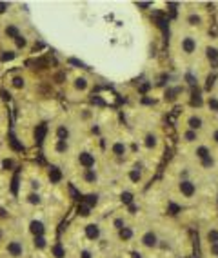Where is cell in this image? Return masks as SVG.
<instances>
[{"label":"cell","instance_id":"e0dca14e","mask_svg":"<svg viewBox=\"0 0 218 258\" xmlns=\"http://www.w3.org/2000/svg\"><path fill=\"white\" fill-rule=\"evenodd\" d=\"M127 178H129L131 184H140V182L144 180V175H142V171H140L138 167H135V169H129Z\"/></svg>","mask_w":218,"mask_h":258},{"label":"cell","instance_id":"f546056e","mask_svg":"<svg viewBox=\"0 0 218 258\" xmlns=\"http://www.w3.org/2000/svg\"><path fill=\"white\" fill-rule=\"evenodd\" d=\"M8 8H10V6L6 4V2H0V15L6 13V11H8Z\"/></svg>","mask_w":218,"mask_h":258},{"label":"cell","instance_id":"2e32d148","mask_svg":"<svg viewBox=\"0 0 218 258\" xmlns=\"http://www.w3.org/2000/svg\"><path fill=\"white\" fill-rule=\"evenodd\" d=\"M111 151H113V155H115V157L122 158V157H125V155H127V146H125L124 142H115V144H113Z\"/></svg>","mask_w":218,"mask_h":258},{"label":"cell","instance_id":"5b68a950","mask_svg":"<svg viewBox=\"0 0 218 258\" xmlns=\"http://www.w3.org/2000/svg\"><path fill=\"white\" fill-rule=\"evenodd\" d=\"M211 244H218V226H207L202 231V245H211Z\"/></svg>","mask_w":218,"mask_h":258},{"label":"cell","instance_id":"7a4b0ae2","mask_svg":"<svg viewBox=\"0 0 218 258\" xmlns=\"http://www.w3.org/2000/svg\"><path fill=\"white\" fill-rule=\"evenodd\" d=\"M0 253L4 258H28V242L19 235L0 236Z\"/></svg>","mask_w":218,"mask_h":258},{"label":"cell","instance_id":"f1b7e54d","mask_svg":"<svg viewBox=\"0 0 218 258\" xmlns=\"http://www.w3.org/2000/svg\"><path fill=\"white\" fill-rule=\"evenodd\" d=\"M107 258H129L127 254H124V253H113V254H109Z\"/></svg>","mask_w":218,"mask_h":258},{"label":"cell","instance_id":"5bb4252c","mask_svg":"<svg viewBox=\"0 0 218 258\" xmlns=\"http://www.w3.org/2000/svg\"><path fill=\"white\" fill-rule=\"evenodd\" d=\"M73 88L77 93H86L89 89V80L86 77H77L73 82Z\"/></svg>","mask_w":218,"mask_h":258},{"label":"cell","instance_id":"44dd1931","mask_svg":"<svg viewBox=\"0 0 218 258\" xmlns=\"http://www.w3.org/2000/svg\"><path fill=\"white\" fill-rule=\"evenodd\" d=\"M67 149H69V144H67V140H56V142H55V151L56 153L64 155V153H67Z\"/></svg>","mask_w":218,"mask_h":258},{"label":"cell","instance_id":"ba28073f","mask_svg":"<svg viewBox=\"0 0 218 258\" xmlns=\"http://www.w3.org/2000/svg\"><path fill=\"white\" fill-rule=\"evenodd\" d=\"M84 235H86V238H88L89 242H97V240H100V236H102V227L91 222V224H88V226L84 227Z\"/></svg>","mask_w":218,"mask_h":258},{"label":"cell","instance_id":"d4e9b609","mask_svg":"<svg viewBox=\"0 0 218 258\" xmlns=\"http://www.w3.org/2000/svg\"><path fill=\"white\" fill-rule=\"evenodd\" d=\"M56 137H58L56 140H67V137H69V129L65 127V125H60V127L56 129Z\"/></svg>","mask_w":218,"mask_h":258},{"label":"cell","instance_id":"4316f807","mask_svg":"<svg viewBox=\"0 0 218 258\" xmlns=\"http://www.w3.org/2000/svg\"><path fill=\"white\" fill-rule=\"evenodd\" d=\"M15 42H17V47H19V49H24V47L28 46V40H26V37H22V35H20Z\"/></svg>","mask_w":218,"mask_h":258},{"label":"cell","instance_id":"ffe728a7","mask_svg":"<svg viewBox=\"0 0 218 258\" xmlns=\"http://www.w3.org/2000/svg\"><path fill=\"white\" fill-rule=\"evenodd\" d=\"M182 140L186 144H193L198 140V133H196V131H191V129H186V131L182 133Z\"/></svg>","mask_w":218,"mask_h":258},{"label":"cell","instance_id":"cb8c5ba5","mask_svg":"<svg viewBox=\"0 0 218 258\" xmlns=\"http://www.w3.org/2000/svg\"><path fill=\"white\" fill-rule=\"evenodd\" d=\"M146 146H148L149 149H155L158 146V140H157V135L149 133L148 137H146Z\"/></svg>","mask_w":218,"mask_h":258},{"label":"cell","instance_id":"7402d4cb","mask_svg":"<svg viewBox=\"0 0 218 258\" xmlns=\"http://www.w3.org/2000/svg\"><path fill=\"white\" fill-rule=\"evenodd\" d=\"M214 166H216V158H214L213 155H211L209 158H205V160L200 162V167H202V169H213Z\"/></svg>","mask_w":218,"mask_h":258},{"label":"cell","instance_id":"30bf717a","mask_svg":"<svg viewBox=\"0 0 218 258\" xmlns=\"http://www.w3.org/2000/svg\"><path fill=\"white\" fill-rule=\"evenodd\" d=\"M29 233L31 236H46V224L42 220H31L29 222Z\"/></svg>","mask_w":218,"mask_h":258},{"label":"cell","instance_id":"52a82bcc","mask_svg":"<svg viewBox=\"0 0 218 258\" xmlns=\"http://www.w3.org/2000/svg\"><path fill=\"white\" fill-rule=\"evenodd\" d=\"M24 204L33 209H38L44 206V197L40 193H37V191H28V193L24 195Z\"/></svg>","mask_w":218,"mask_h":258},{"label":"cell","instance_id":"603a6c76","mask_svg":"<svg viewBox=\"0 0 218 258\" xmlns=\"http://www.w3.org/2000/svg\"><path fill=\"white\" fill-rule=\"evenodd\" d=\"M11 86H13L15 89H24L26 88V79H24V77H13V79H11Z\"/></svg>","mask_w":218,"mask_h":258},{"label":"cell","instance_id":"ac0fdd59","mask_svg":"<svg viewBox=\"0 0 218 258\" xmlns=\"http://www.w3.org/2000/svg\"><path fill=\"white\" fill-rule=\"evenodd\" d=\"M204 249V258H218V244L202 245Z\"/></svg>","mask_w":218,"mask_h":258},{"label":"cell","instance_id":"6da1fadb","mask_svg":"<svg viewBox=\"0 0 218 258\" xmlns=\"http://www.w3.org/2000/svg\"><path fill=\"white\" fill-rule=\"evenodd\" d=\"M135 242L144 254H155L164 247V240H162V236H160V231L155 226L138 227Z\"/></svg>","mask_w":218,"mask_h":258},{"label":"cell","instance_id":"3957f363","mask_svg":"<svg viewBox=\"0 0 218 258\" xmlns=\"http://www.w3.org/2000/svg\"><path fill=\"white\" fill-rule=\"evenodd\" d=\"M200 195V187L193 178H178L177 185H175V197H177L180 202L184 204H191L198 199Z\"/></svg>","mask_w":218,"mask_h":258},{"label":"cell","instance_id":"83f0119b","mask_svg":"<svg viewBox=\"0 0 218 258\" xmlns=\"http://www.w3.org/2000/svg\"><path fill=\"white\" fill-rule=\"evenodd\" d=\"M211 139H213V142L218 146V127H216V129H213V133H211Z\"/></svg>","mask_w":218,"mask_h":258},{"label":"cell","instance_id":"277c9868","mask_svg":"<svg viewBox=\"0 0 218 258\" xmlns=\"http://www.w3.org/2000/svg\"><path fill=\"white\" fill-rule=\"evenodd\" d=\"M98 180H100V176H98V171L95 169V167H89V169L80 171V182H82L84 185L93 187V185L98 184Z\"/></svg>","mask_w":218,"mask_h":258},{"label":"cell","instance_id":"7c38bea8","mask_svg":"<svg viewBox=\"0 0 218 258\" xmlns=\"http://www.w3.org/2000/svg\"><path fill=\"white\" fill-rule=\"evenodd\" d=\"M186 22L189 24L191 28H200V26L204 24V17H202L200 13H196V11H191V13L186 17Z\"/></svg>","mask_w":218,"mask_h":258},{"label":"cell","instance_id":"9c48e42d","mask_svg":"<svg viewBox=\"0 0 218 258\" xmlns=\"http://www.w3.org/2000/svg\"><path fill=\"white\" fill-rule=\"evenodd\" d=\"M186 125H187V129H191V131H202L204 129V125H205V122H204V118L200 115H189L187 116V120H186Z\"/></svg>","mask_w":218,"mask_h":258},{"label":"cell","instance_id":"4dcf8cb0","mask_svg":"<svg viewBox=\"0 0 218 258\" xmlns=\"http://www.w3.org/2000/svg\"><path fill=\"white\" fill-rule=\"evenodd\" d=\"M13 56H15V53L13 51H10V55H4V60H11Z\"/></svg>","mask_w":218,"mask_h":258},{"label":"cell","instance_id":"8fae6325","mask_svg":"<svg viewBox=\"0 0 218 258\" xmlns=\"http://www.w3.org/2000/svg\"><path fill=\"white\" fill-rule=\"evenodd\" d=\"M79 164L82 166V169H89V167H95V164H97V158H95V155H91V153H80L79 157Z\"/></svg>","mask_w":218,"mask_h":258},{"label":"cell","instance_id":"8992f818","mask_svg":"<svg viewBox=\"0 0 218 258\" xmlns=\"http://www.w3.org/2000/svg\"><path fill=\"white\" fill-rule=\"evenodd\" d=\"M196 49H198V42H196L195 37H191V35H187V37H182L180 40V51L184 53V55H193V53H196Z\"/></svg>","mask_w":218,"mask_h":258},{"label":"cell","instance_id":"4fadbf2b","mask_svg":"<svg viewBox=\"0 0 218 258\" xmlns=\"http://www.w3.org/2000/svg\"><path fill=\"white\" fill-rule=\"evenodd\" d=\"M211 155H213V153H211L209 146H205V144H200V146H196V149H195V157L198 158V162L205 160V158H209Z\"/></svg>","mask_w":218,"mask_h":258},{"label":"cell","instance_id":"484cf974","mask_svg":"<svg viewBox=\"0 0 218 258\" xmlns=\"http://www.w3.org/2000/svg\"><path fill=\"white\" fill-rule=\"evenodd\" d=\"M207 106H209V109H213V111H216V113H218V100L214 97L209 98V100H207Z\"/></svg>","mask_w":218,"mask_h":258},{"label":"cell","instance_id":"9a60e30c","mask_svg":"<svg viewBox=\"0 0 218 258\" xmlns=\"http://www.w3.org/2000/svg\"><path fill=\"white\" fill-rule=\"evenodd\" d=\"M205 56H207V60L211 62V66H214V70H216L218 68V47L209 46L207 49H205Z\"/></svg>","mask_w":218,"mask_h":258},{"label":"cell","instance_id":"d6986e66","mask_svg":"<svg viewBox=\"0 0 218 258\" xmlns=\"http://www.w3.org/2000/svg\"><path fill=\"white\" fill-rule=\"evenodd\" d=\"M4 33H6V37L11 38V40H17V38L20 37L19 28H17V26H13V24H10V26H6Z\"/></svg>","mask_w":218,"mask_h":258}]
</instances>
